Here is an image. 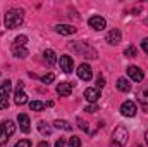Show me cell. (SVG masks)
<instances>
[{"label": "cell", "instance_id": "d6986e66", "mask_svg": "<svg viewBox=\"0 0 148 147\" xmlns=\"http://www.w3.org/2000/svg\"><path fill=\"white\" fill-rule=\"evenodd\" d=\"M53 126L59 128V130H66V132H71V130H73V125H69V123L64 121V119H55V121H53Z\"/></svg>", "mask_w": 148, "mask_h": 147}, {"label": "cell", "instance_id": "d590c367", "mask_svg": "<svg viewBox=\"0 0 148 147\" xmlns=\"http://www.w3.org/2000/svg\"><path fill=\"white\" fill-rule=\"evenodd\" d=\"M145 23H147V24H148V17H147V19H145Z\"/></svg>", "mask_w": 148, "mask_h": 147}, {"label": "cell", "instance_id": "8fae6325", "mask_svg": "<svg viewBox=\"0 0 148 147\" xmlns=\"http://www.w3.org/2000/svg\"><path fill=\"white\" fill-rule=\"evenodd\" d=\"M121 38H122V35H121V30H117V28H114V30H110L109 31V35H107V42L110 43V45H117V43H121Z\"/></svg>", "mask_w": 148, "mask_h": 147}, {"label": "cell", "instance_id": "4dcf8cb0", "mask_svg": "<svg viewBox=\"0 0 148 147\" xmlns=\"http://www.w3.org/2000/svg\"><path fill=\"white\" fill-rule=\"evenodd\" d=\"M7 107H9L7 99H0V109H7Z\"/></svg>", "mask_w": 148, "mask_h": 147}, {"label": "cell", "instance_id": "9c48e42d", "mask_svg": "<svg viewBox=\"0 0 148 147\" xmlns=\"http://www.w3.org/2000/svg\"><path fill=\"white\" fill-rule=\"evenodd\" d=\"M71 92H73V83H69V81H62V83L57 85V94H59L60 97H69Z\"/></svg>", "mask_w": 148, "mask_h": 147}, {"label": "cell", "instance_id": "cb8c5ba5", "mask_svg": "<svg viewBox=\"0 0 148 147\" xmlns=\"http://www.w3.org/2000/svg\"><path fill=\"white\" fill-rule=\"evenodd\" d=\"M14 42H16L14 45H17V47H24V45H26V42H28V37L19 35V37H16V40H14Z\"/></svg>", "mask_w": 148, "mask_h": 147}, {"label": "cell", "instance_id": "e0dca14e", "mask_svg": "<svg viewBox=\"0 0 148 147\" xmlns=\"http://www.w3.org/2000/svg\"><path fill=\"white\" fill-rule=\"evenodd\" d=\"M43 57H45V61L50 64V66H53L55 62H57V57H55V52L52 50V49H47L45 52H43Z\"/></svg>", "mask_w": 148, "mask_h": 147}, {"label": "cell", "instance_id": "1f68e13d", "mask_svg": "<svg viewBox=\"0 0 148 147\" xmlns=\"http://www.w3.org/2000/svg\"><path fill=\"white\" fill-rule=\"evenodd\" d=\"M55 147H66V139H59L55 142Z\"/></svg>", "mask_w": 148, "mask_h": 147}, {"label": "cell", "instance_id": "8992f818", "mask_svg": "<svg viewBox=\"0 0 148 147\" xmlns=\"http://www.w3.org/2000/svg\"><path fill=\"white\" fill-rule=\"evenodd\" d=\"M59 64H60V69H62L64 73H71L74 69V61H73L71 55H60Z\"/></svg>", "mask_w": 148, "mask_h": 147}, {"label": "cell", "instance_id": "836d02e7", "mask_svg": "<svg viewBox=\"0 0 148 147\" xmlns=\"http://www.w3.org/2000/svg\"><path fill=\"white\" fill-rule=\"evenodd\" d=\"M38 147H50V144H48L47 140H43V142H40V144H38Z\"/></svg>", "mask_w": 148, "mask_h": 147}, {"label": "cell", "instance_id": "44dd1931", "mask_svg": "<svg viewBox=\"0 0 148 147\" xmlns=\"http://www.w3.org/2000/svg\"><path fill=\"white\" fill-rule=\"evenodd\" d=\"M38 130H40L41 135H50V133H52V128H50L45 121H38Z\"/></svg>", "mask_w": 148, "mask_h": 147}, {"label": "cell", "instance_id": "5b68a950", "mask_svg": "<svg viewBox=\"0 0 148 147\" xmlns=\"http://www.w3.org/2000/svg\"><path fill=\"white\" fill-rule=\"evenodd\" d=\"M77 76H79L81 80H84V81H90V80L93 78L91 66H90V64H86V62L79 64V68H77Z\"/></svg>", "mask_w": 148, "mask_h": 147}, {"label": "cell", "instance_id": "ac0fdd59", "mask_svg": "<svg viewBox=\"0 0 148 147\" xmlns=\"http://www.w3.org/2000/svg\"><path fill=\"white\" fill-rule=\"evenodd\" d=\"M115 85H117V88H119L121 92H129V90H131V83H129L126 78H119Z\"/></svg>", "mask_w": 148, "mask_h": 147}, {"label": "cell", "instance_id": "7c38bea8", "mask_svg": "<svg viewBox=\"0 0 148 147\" xmlns=\"http://www.w3.org/2000/svg\"><path fill=\"white\" fill-rule=\"evenodd\" d=\"M84 99H86L88 102H97V101L100 99V92H98L97 88H86V90H84Z\"/></svg>", "mask_w": 148, "mask_h": 147}, {"label": "cell", "instance_id": "7402d4cb", "mask_svg": "<svg viewBox=\"0 0 148 147\" xmlns=\"http://www.w3.org/2000/svg\"><path fill=\"white\" fill-rule=\"evenodd\" d=\"M43 107H45V104L40 102V101H33V102H29V109L31 111H43Z\"/></svg>", "mask_w": 148, "mask_h": 147}, {"label": "cell", "instance_id": "9a60e30c", "mask_svg": "<svg viewBox=\"0 0 148 147\" xmlns=\"http://www.w3.org/2000/svg\"><path fill=\"white\" fill-rule=\"evenodd\" d=\"M14 102H16L17 106H23V104H26V102H28V95H26L23 90H16V95H14Z\"/></svg>", "mask_w": 148, "mask_h": 147}, {"label": "cell", "instance_id": "83f0119b", "mask_svg": "<svg viewBox=\"0 0 148 147\" xmlns=\"http://www.w3.org/2000/svg\"><path fill=\"white\" fill-rule=\"evenodd\" d=\"M105 87V78L100 74L98 78H97V90H100V88H103Z\"/></svg>", "mask_w": 148, "mask_h": 147}, {"label": "cell", "instance_id": "f1b7e54d", "mask_svg": "<svg viewBox=\"0 0 148 147\" xmlns=\"http://www.w3.org/2000/svg\"><path fill=\"white\" fill-rule=\"evenodd\" d=\"M14 147H31V140H28V139H24V140H19V142H17Z\"/></svg>", "mask_w": 148, "mask_h": 147}, {"label": "cell", "instance_id": "4fadbf2b", "mask_svg": "<svg viewBox=\"0 0 148 147\" xmlns=\"http://www.w3.org/2000/svg\"><path fill=\"white\" fill-rule=\"evenodd\" d=\"M55 31L59 35H73V33H76V28L71 26V24H57L55 26Z\"/></svg>", "mask_w": 148, "mask_h": 147}, {"label": "cell", "instance_id": "52a82bcc", "mask_svg": "<svg viewBox=\"0 0 148 147\" xmlns=\"http://www.w3.org/2000/svg\"><path fill=\"white\" fill-rule=\"evenodd\" d=\"M121 114L126 116V118H133L136 114V104L131 102V101H126L122 106H121Z\"/></svg>", "mask_w": 148, "mask_h": 147}, {"label": "cell", "instance_id": "484cf974", "mask_svg": "<svg viewBox=\"0 0 148 147\" xmlns=\"http://www.w3.org/2000/svg\"><path fill=\"white\" fill-rule=\"evenodd\" d=\"M69 147H81V140H79V137H71L69 139Z\"/></svg>", "mask_w": 148, "mask_h": 147}, {"label": "cell", "instance_id": "3957f363", "mask_svg": "<svg viewBox=\"0 0 148 147\" xmlns=\"http://www.w3.org/2000/svg\"><path fill=\"white\" fill-rule=\"evenodd\" d=\"M69 49L74 50V52H77L79 55H83V57H90V59H97V52L90 47V45H86L84 42H77V43H69Z\"/></svg>", "mask_w": 148, "mask_h": 147}, {"label": "cell", "instance_id": "6da1fadb", "mask_svg": "<svg viewBox=\"0 0 148 147\" xmlns=\"http://www.w3.org/2000/svg\"><path fill=\"white\" fill-rule=\"evenodd\" d=\"M23 19H24V12H23V9H10L9 12H5V19H3V23H5V28L12 30V28H17V26L23 23Z\"/></svg>", "mask_w": 148, "mask_h": 147}, {"label": "cell", "instance_id": "7a4b0ae2", "mask_svg": "<svg viewBox=\"0 0 148 147\" xmlns=\"http://www.w3.org/2000/svg\"><path fill=\"white\" fill-rule=\"evenodd\" d=\"M127 139H129V133L124 126H117L112 133V147H124L127 144Z\"/></svg>", "mask_w": 148, "mask_h": 147}, {"label": "cell", "instance_id": "d6a6232c", "mask_svg": "<svg viewBox=\"0 0 148 147\" xmlns=\"http://www.w3.org/2000/svg\"><path fill=\"white\" fill-rule=\"evenodd\" d=\"M97 106H88V107H86V112H97Z\"/></svg>", "mask_w": 148, "mask_h": 147}, {"label": "cell", "instance_id": "5bb4252c", "mask_svg": "<svg viewBox=\"0 0 148 147\" xmlns=\"http://www.w3.org/2000/svg\"><path fill=\"white\" fill-rule=\"evenodd\" d=\"M17 121H19V125H21V130L24 132V133H28L31 128H29V118H28V114H24V112H21L19 116H17Z\"/></svg>", "mask_w": 148, "mask_h": 147}, {"label": "cell", "instance_id": "ba28073f", "mask_svg": "<svg viewBox=\"0 0 148 147\" xmlns=\"http://www.w3.org/2000/svg\"><path fill=\"white\" fill-rule=\"evenodd\" d=\"M126 71H127V76H129L133 81H143V78H145L143 69H140L138 66H129Z\"/></svg>", "mask_w": 148, "mask_h": 147}, {"label": "cell", "instance_id": "ffe728a7", "mask_svg": "<svg viewBox=\"0 0 148 147\" xmlns=\"http://www.w3.org/2000/svg\"><path fill=\"white\" fill-rule=\"evenodd\" d=\"M12 54H14L16 57H19V59L28 57V50H26L24 47H17V45H14V47H12Z\"/></svg>", "mask_w": 148, "mask_h": 147}, {"label": "cell", "instance_id": "4316f807", "mask_svg": "<svg viewBox=\"0 0 148 147\" xmlns=\"http://www.w3.org/2000/svg\"><path fill=\"white\" fill-rule=\"evenodd\" d=\"M53 80H55V74H53V73H48V74H45V76H41V81H43V83H47V85H48V83H52Z\"/></svg>", "mask_w": 148, "mask_h": 147}, {"label": "cell", "instance_id": "e575fe53", "mask_svg": "<svg viewBox=\"0 0 148 147\" xmlns=\"http://www.w3.org/2000/svg\"><path fill=\"white\" fill-rule=\"evenodd\" d=\"M145 140H147V144H148V132L145 133Z\"/></svg>", "mask_w": 148, "mask_h": 147}, {"label": "cell", "instance_id": "277c9868", "mask_svg": "<svg viewBox=\"0 0 148 147\" xmlns=\"http://www.w3.org/2000/svg\"><path fill=\"white\" fill-rule=\"evenodd\" d=\"M14 132H16V125H14V121H10V119L2 121V125H0V146L7 144V140L12 137Z\"/></svg>", "mask_w": 148, "mask_h": 147}, {"label": "cell", "instance_id": "603a6c76", "mask_svg": "<svg viewBox=\"0 0 148 147\" xmlns=\"http://www.w3.org/2000/svg\"><path fill=\"white\" fill-rule=\"evenodd\" d=\"M138 99H140V102H141L143 106H147V107H148V90H143V92H140Z\"/></svg>", "mask_w": 148, "mask_h": 147}, {"label": "cell", "instance_id": "2e32d148", "mask_svg": "<svg viewBox=\"0 0 148 147\" xmlns=\"http://www.w3.org/2000/svg\"><path fill=\"white\" fill-rule=\"evenodd\" d=\"M10 88H12V83L9 80H5L2 85H0V99H5L9 94H10Z\"/></svg>", "mask_w": 148, "mask_h": 147}, {"label": "cell", "instance_id": "d4e9b609", "mask_svg": "<svg viewBox=\"0 0 148 147\" xmlns=\"http://www.w3.org/2000/svg\"><path fill=\"white\" fill-rule=\"evenodd\" d=\"M124 55H126V57H136V49H134L133 45H129V47L124 50Z\"/></svg>", "mask_w": 148, "mask_h": 147}, {"label": "cell", "instance_id": "f546056e", "mask_svg": "<svg viewBox=\"0 0 148 147\" xmlns=\"http://www.w3.org/2000/svg\"><path fill=\"white\" fill-rule=\"evenodd\" d=\"M141 49H143V52H147L148 54V38H143V42H141Z\"/></svg>", "mask_w": 148, "mask_h": 147}, {"label": "cell", "instance_id": "30bf717a", "mask_svg": "<svg viewBox=\"0 0 148 147\" xmlns=\"http://www.w3.org/2000/svg\"><path fill=\"white\" fill-rule=\"evenodd\" d=\"M88 24H90L91 28H95V30H103V28L107 26V23H105V19H103L102 16H91L90 21H88Z\"/></svg>", "mask_w": 148, "mask_h": 147}]
</instances>
